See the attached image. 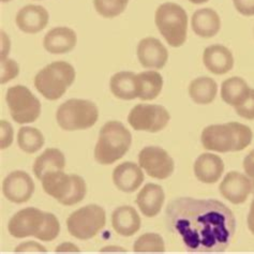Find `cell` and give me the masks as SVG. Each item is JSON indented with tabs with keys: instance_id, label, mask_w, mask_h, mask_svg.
I'll list each match as a JSON object with an SVG mask.
<instances>
[{
	"instance_id": "35",
	"label": "cell",
	"mask_w": 254,
	"mask_h": 254,
	"mask_svg": "<svg viewBox=\"0 0 254 254\" xmlns=\"http://www.w3.org/2000/svg\"><path fill=\"white\" fill-rule=\"evenodd\" d=\"M12 139L13 129L11 125L5 120H1V148L4 149L6 147H9L12 143Z\"/></svg>"
},
{
	"instance_id": "30",
	"label": "cell",
	"mask_w": 254,
	"mask_h": 254,
	"mask_svg": "<svg viewBox=\"0 0 254 254\" xmlns=\"http://www.w3.org/2000/svg\"><path fill=\"white\" fill-rule=\"evenodd\" d=\"M133 250L134 252H164L165 245L159 234L147 233L136 240Z\"/></svg>"
},
{
	"instance_id": "12",
	"label": "cell",
	"mask_w": 254,
	"mask_h": 254,
	"mask_svg": "<svg viewBox=\"0 0 254 254\" xmlns=\"http://www.w3.org/2000/svg\"><path fill=\"white\" fill-rule=\"evenodd\" d=\"M139 166L152 178H169L175 169L174 160L164 149L158 146H147L138 155Z\"/></svg>"
},
{
	"instance_id": "24",
	"label": "cell",
	"mask_w": 254,
	"mask_h": 254,
	"mask_svg": "<svg viewBox=\"0 0 254 254\" xmlns=\"http://www.w3.org/2000/svg\"><path fill=\"white\" fill-rule=\"evenodd\" d=\"M65 166V158L64 153L56 148L46 149L39 156L33 164V173L39 180H42L46 174L64 171Z\"/></svg>"
},
{
	"instance_id": "19",
	"label": "cell",
	"mask_w": 254,
	"mask_h": 254,
	"mask_svg": "<svg viewBox=\"0 0 254 254\" xmlns=\"http://www.w3.org/2000/svg\"><path fill=\"white\" fill-rule=\"evenodd\" d=\"M76 33L68 27H56L44 37V49L51 54L69 53L76 45Z\"/></svg>"
},
{
	"instance_id": "10",
	"label": "cell",
	"mask_w": 254,
	"mask_h": 254,
	"mask_svg": "<svg viewBox=\"0 0 254 254\" xmlns=\"http://www.w3.org/2000/svg\"><path fill=\"white\" fill-rule=\"evenodd\" d=\"M11 117L17 124L36 122L41 114V103L33 93L22 85L10 87L5 96Z\"/></svg>"
},
{
	"instance_id": "26",
	"label": "cell",
	"mask_w": 254,
	"mask_h": 254,
	"mask_svg": "<svg viewBox=\"0 0 254 254\" xmlns=\"http://www.w3.org/2000/svg\"><path fill=\"white\" fill-rule=\"evenodd\" d=\"M111 90L113 95L123 100L137 98L136 74L133 72H118L111 78Z\"/></svg>"
},
{
	"instance_id": "13",
	"label": "cell",
	"mask_w": 254,
	"mask_h": 254,
	"mask_svg": "<svg viewBox=\"0 0 254 254\" xmlns=\"http://www.w3.org/2000/svg\"><path fill=\"white\" fill-rule=\"evenodd\" d=\"M2 192L4 196L13 203H26L35 192V184L27 173L15 171L4 178Z\"/></svg>"
},
{
	"instance_id": "28",
	"label": "cell",
	"mask_w": 254,
	"mask_h": 254,
	"mask_svg": "<svg viewBox=\"0 0 254 254\" xmlns=\"http://www.w3.org/2000/svg\"><path fill=\"white\" fill-rule=\"evenodd\" d=\"M218 85L212 78L203 76L193 79L189 86V95L197 104H209L215 100Z\"/></svg>"
},
{
	"instance_id": "31",
	"label": "cell",
	"mask_w": 254,
	"mask_h": 254,
	"mask_svg": "<svg viewBox=\"0 0 254 254\" xmlns=\"http://www.w3.org/2000/svg\"><path fill=\"white\" fill-rule=\"evenodd\" d=\"M129 1L130 0H93V4L100 15L113 18L122 14Z\"/></svg>"
},
{
	"instance_id": "15",
	"label": "cell",
	"mask_w": 254,
	"mask_h": 254,
	"mask_svg": "<svg viewBox=\"0 0 254 254\" xmlns=\"http://www.w3.org/2000/svg\"><path fill=\"white\" fill-rule=\"evenodd\" d=\"M139 63L147 69H162L169 59V52L156 38H145L137 46Z\"/></svg>"
},
{
	"instance_id": "6",
	"label": "cell",
	"mask_w": 254,
	"mask_h": 254,
	"mask_svg": "<svg viewBox=\"0 0 254 254\" xmlns=\"http://www.w3.org/2000/svg\"><path fill=\"white\" fill-rule=\"evenodd\" d=\"M75 79V70L65 62L46 65L35 77L37 90L51 101L62 98Z\"/></svg>"
},
{
	"instance_id": "21",
	"label": "cell",
	"mask_w": 254,
	"mask_h": 254,
	"mask_svg": "<svg viewBox=\"0 0 254 254\" xmlns=\"http://www.w3.org/2000/svg\"><path fill=\"white\" fill-rule=\"evenodd\" d=\"M164 199V191L161 187L156 184H147L139 191L136 197V204L144 216L152 218L156 217L161 210Z\"/></svg>"
},
{
	"instance_id": "1",
	"label": "cell",
	"mask_w": 254,
	"mask_h": 254,
	"mask_svg": "<svg viewBox=\"0 0 254 254\" xmlns=\"http://www.w3.org/2000/svg\"><path fill=\"white\" fill-rule=\"evenodd\" d=\"M168 229L182 237L190 252H224L236 232V219L225 204L217 199L178 197L165 210Z\"/></svg>"
},
{
	"instance_id": "29",
	"label": "cell",
	"mask_w": 254,
	"mask_h": 254,
	"mask_svg": "<svg viewBox=\"0 0 254 254\" xmlns=\"http://www.w3.org/2000/svg\"><path fill=\"white\" fill-rule=\"evenodd\" d=\"M18 146L26 153H35L44 145V136L40 130L30 127H23L17 135Z\"/></svg>"
},
{
	"instance_id": "20",
	"label": "cell",
	"mask_w": 254,
	"mask_h": 254,
	"mask_svg": "<svg viewBox=\"0 0 254 254\" xmlns=\"http://www.w3.org/2000/svg\"><path fill=\"white\" fill-rule=\"evenodd\" d=\"M224 171L223 160L212 153H203L194 163V174L199 182L215 184L221 177Z\"/></svg>"
},
{
	"instance_id": "22",
	"label": "cell",
	"mask_w": 254,
	"mask_h": 254,
	"mask_svg": "<svg viewBox=\"0 0 254 254\" xmlns=\"http://www.w3.org/2000/svg\"><path fill=\"white\" fill-rule=\"evenodd\" d=\"M112 224L119 235L129 237L141 229V218L133 207L122 206L114 210Z\"/></svg>"
},
{
	"instance_id": "17",
	"label": "cell",
	"mask_w": 254,
	"mask_h": 254,
	"mask_svg": "<svg viewBox=\"0 0 254 254\" xmlns=\"http://www.w3.org/2000/svg\"><path fill=\"white\" fill-rule=\"evenodd\" d=\"M113 182L120 191L131 193L137 190L143 184L144 173L137 164L125 162L114 170Z\"/></svg>"
},
{
	"instance_id": "38",
	"label": "cell",
	"mask_w": 254,
	"mask_h": 254,
	"mask_svg": "<svg viewBox=\"0 0 254 254\" xmlns=\"http://www.w3.org/2000/svg\"><path fill=\"white\" fill-rule=\"evenodd\" d=\"M248 226H249V230L254 235V197L252 199L251 207H250V212H249V216H248Z\"/></svg>"
},
{
	"instance_id": "11",
	"label": "cell",
	"mask_w": 254,
	"mask_h": 254,
	"mask_svg": "<svg viewBox=\"0 0 254 254\" xmlns=\"http://www.w3.org/2000/svg\"><path fill=\"white\" fill-rule=\"evenodd\" d=\"M170 113L165 108L157 104H137L128 116V122L136 131L159 132L170 122Z\"/></svg>"
},
{
	"instance_id": "36",
	"label": "cell",
	"mask_w": 254,
	"mask_h": 254,
	"mask_svg": "<svg viewBox=\"0 0 254 254\" xmlns=\"http://www.w3.org/2000/svg\"><path fill=\"white\" fill-rule=\"evenodd\" d=\"M244 170L251 180L254 188V149L244 160Z\"/></svg>"
},
{
	"instance_id": "8",
	"label": "cell",
	"mask_w": 254,
	"mask_h": 254,
	"mask_svg": "<svg viewBox=\"0 0 254 254\" xmlns=\"http://www.w3.org/2000/svg\"><path fill=\"white\" fill-rule=\"evenodd\" d=\"M99 118L97 105L82 99H70L59 106L56 119L59 127L65 131L85 130L92 127Z\"/></svg>"
},
{
	"instance_id": "33",
	"label": "cell",
	"mask_w": 254,
	"mask_h": 254,
	"mask_svg": "<svg viewBox=\"0 0 254 254\" xmlns=\"http://www.w3.org/2000/svg\"><path fill=\"white\" fill-rule=\"evenodd\" d=\"M19 72L18 64L12 59H1V84L15 78Z\"/></svg>"
},
{
	"instance_id": "18",
	"label": "cell",
	"mask_w": 254,
	"mask_h": 254,
	"mask_svg": "<svg viewBox=\"0 0 254 254\" xmlns=\"http://www.w3.org/2000/svg\"><path fill=\"white\" fill-rule=\"evenodd\" d=\"M203 62L208 71L213 74L222 75L233 69L234 58L231 51L223 45H210L203 54Z\"/></svg>"
},
{
	"instance_id": "16",
	"label": "cell",
	"mask_w": 254,
	"mask_h": 254,
	"mask_svg": "<svg viewBox=\"0 0 254 254\" xmlns=\"http://www.w3.org/2000/svg\"><path fill=\"white\" fill-rule=\"evenodd\" d=\"M49 12L41 5L29 4L24 6L16 14L17 27L26 33L42 31L49 24Z\"/></svg>"
},
{
	"instance_id": "23",
	"label": "cell",
	"mask_w": 254,
	"mask_h": 254,
	"mask_svg": "<svg viewBox=\"0 0 254 254\" xmlns=\"http://www.w3.org/2000/svg\"><path fill=\"white\" fill-rule=\"evenodd\" d=\"M192 30L198 37L212 38L221 28V21L218 13L210 8L199 9L193 13L191 18Z\"/></svg>"
},
{
	"instance_id": "25",
	"label": "cell",
	"mask_w": 254,
	"mask_h": 254,
	"mask_svg": "<svg viewBox=\"0 0 254 254\" xmlns=\"http://www.w3.org/2000/svg\"><path fill=\"white\" fill-rule=\"evenodd\" d=\"M163 78L156 71H145L136 75L137 98L143 101L155 100L162 90Z\"/></svg>"
},
{
	"instance_id": "2",
	"label": "cell",
	"mask_w": 254,
	"mask_h": 254,
	"mask_svg": "<svg viewBox=\"0 0 254 254\" xmlns=\"http://www.w3.org/2000/svg\"><path fill=\"white\" fill-rule=\"evenodd\" d=\"M8 230L15 238L35 236L42 242H52L58 236L60 225L53 213L28 207L11 218Z\"/></svg>"
},
{
	"instance_id": "4",
	"label": "cell",
	"mask_w": 254,
	"mask_h": 254,
	"mask_svg": "<svg viewBox=\"0 0 254 254\" xmlns=\"http://www.w3.org/2000/svg\"><path fill=\"white\" fill-rule=\"evenodd\" d=\"M131 143V133L122 123L116 120L106 123L100 131L95 159L100 164H112L126 155Z\"/></svg>"
},
{
	"instance_id": "3",
	"label": "cell",
	"mask_w": 254,
	"mask_h": 254,
	"mask_svg": "<svg viewBox=\"0 0 254 254\" xmlns=\"http://www.w3.org/2000/svg\"><path fill=\"white\" fill-rule=\"evenodd\" d=\"M252 131L239 123L211 125L202 132V144L207 150L218 152L240 151L252 142Z\"/></svg>"
},
{
	"instance_id": "14",
	"label": "cell",
	"mask_w": 254,
	"mask_h": 254,
	"mask_svg": "<svg viewBox=\"0 0 254 254\" xmlns=\"http://www.w3.org/2000/svg\"><path fill=\"white\" fill-rule=\"evenodd\" d=\"M220 193L233 204L245 203L252 192L253 186L249 177L238 172L227 173L220 184Z\"/></svg>"
},
{
	"instance_id": "34",
	"label": "cell",
	"mask_w": 254,
	"mask_h": 254,
	"mask_svg": "<svg viewBox=\"0 0 254 254\" xmlns=\"http://www.w3.org/2000/svg\"><path fill=\"white\" fill-rule=\"evenodd\" d=\"M236 10L245 16L254 15V0H233Z\"/></svg>"
},
{
	"instance_id": "9",
	"label": "cell",
	"mask_w": 254,
	"mask_h": 254,
	"mask_svg": "<svg viewBox=\"0 0 254 254\" xmlns=\"http://www.w3.org/2000/svg\"><path fill=\"white\" fill-rule=\"evenodd\" d=\"M105 222L106 216L102 207L87 205L71 213L66 220V226L73 237L88 240L103 229Z\"/></svg>"
},
{
	"instance_id": "39",
	"label": "cell",
	"mask_w": 254,
	"mask_h": 254,
	"mask_svg": "<svg viewBox=\"0 0 254 254\" xmlns=\"http://www.w3.org/2000/svg\"><path fill=\"white\" fill-rule=\"evenodd\" d=\"M189 1L192 2V3H194V4H202V3H205V2L208 1V0H189Z\"/></svg>"
},
{
	"instance_id": "7",
	"label": "cell",
	"mask_w": 254,
	"mask_h": 254,
	"mask_svg": "<svg viewBox=\"0 0 254 254\" xmlns=\"http://www.w3.org/2000/svg\"><path fill=\"white\" fill-rule=\"evenodd\" d=\"M156 25L165 41L173 48L184 45L188 30V16L183 6L165 2L159 6L155 16Z\"/></svg>"
},
{
	"instance_id": "32",
	"label": "cell",
	"mask_w": 254,
	"mask_h": 254,
	"mask_svg": "<svg viewBox=\"0 0 254 254\" xmlns=\"http://www.w3.org/2000/svg\"><path fill=\"white\" fill-rule=\"evenodd\" d=\"M235 112L237 115L247 120L254 119V89H250L248 96L246 97L244 101L235 106Z\"/></svg>"
},
{
	"instance_id": "37",
	"label": "cell",
	"mask_w": 254,
	"mask_h": 254,
	"mask_svg": "<svg viewBox=\"0 0 254 254\" xmlns=\"http://www.w3.org/2000/svg\"><path fill=\"white\" fill-rule=\"evenodd\" d=\"M33 248H38V249L41 250L42 252H45V251H46L44 247L40 246V245H38V244H36V243H26V244H24V245L18 246L15 251H16V252H21V251H33V250H35Z\"/></svg>"
},
{
	"instance_id": "40",
	"label": "cell",
	"mask_w": 254,
	"mask_h": 254,
	"mask_svg": "<svg viewBox=\"0 0 254 254\" xmlns=\"http://www.w3.org/2000/svg\"><path fill=\"white\" fill-rule=\"evenodd\" d=\"M2 2H8V1H10V0H1Z\"/></svg>"
},
{
	"instance_id": "5",
	"label": "cell",
	"mask_w": 254,
	"mask_h": 254,
	"mask_svg": "<svg viewBox=\"0 0 254 254\" xmlns=\"http://www.w3.org/2000/svg\"><path fill=\"white\" fill-rule=\"evenodd\" d=\"M41 182L46 194L64 206L82 202L87 193L85 180L75 174L68 175L64 171L52 172L46 174Z\"/></svg>"
},
{
	"instance_id": "27",
	"label": "cell",
	"mask_w": 254,
	"mask_h": 254,
	"mask_svg": "<svg viewBox=\"0 0 254 254\" xmlns=\"http://www.w3.org/2000/svg\"><path fill=\"white\" fill-rule=\"evenodd\" d=\"M250 87L242 77L233 76L225 79L221 86V98L225 103L235 108L248 96Z\"/></svg>"
}]
</instances>
